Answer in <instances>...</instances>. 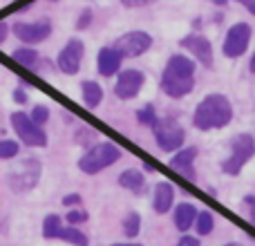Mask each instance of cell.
I'll return each instance as SVG.
<instances>
[{"label": "cell", "instance_id": "obj_5", "mask_svg": "<svg viewBox=\"0 0 255 246\" xmlns=\"http://www.w3.org/2000/svg\"><path fill=\"white\" fill-rule=\"evenodd\" d=\"M152 134H154L159 150H163V152H177V150L184 148L186 130L181 127V123L175 117L157 119V123L152 125Z\"/></svg>", "mask_w": 255, "mask_h": 246}, {"label": "cell", "instance_id": "obj_18", "mask_svg": "<svg viewBox=\"0 0 255 246\" xmlns=\"http://www.w3.org/2000/svg\"><path fill=\"white\" fill-rule=\"evenodd\" d=\"M119 186L134 195H143L145 193V177H143V172L136 170V168H128V170H124L119 175Z\"/></svg>", "mask_w": 255, "mask_h": 246}, {"label": "cell", "instance_id": "obj_2", "mask_svg": "<svg viewBox=\"0 0 255 246\" xmlns=\"http://www.w3.org/2000/svg\"><path fill=\"white\" fill-rule=\"evenodd\" d=\"M233 121V106L224 94H208L197 103L193 112V125L202 132L222 130Z\"/></svg>", "mask_w": 255, "mask_h": 246}, {"label": "cell", "instance_id": "obj_11", "mask_svg": "<svg viewBox=\"0 0 255 246\" xmlns=\"http://www.w3.org/2000/svg\"><path fill=\"white\" fill-rule=\"evenodd\" d=\"M251 36L253 29L249 22H235L229 31H226V38H224V56L229 58H240L244 56V52L249 49V43H251Z\"/></svg>", "mask_w": 255, "mask_h": 246}, {"label": "cell", "instance_id": "obj_14", "mask_svg": "<svg viewBox=\"0 0 255 246\" xmlns=\"http://www.w3.org/2000/svg\"><path fill=\"white\" fill-rule=\"evenodd\" d=\"M175 206V186L170 181H159L152 193V208L157 215H168Z\"/></svg>", "mask_w": 255, "mask_h": 246}, {"label": "cell", "instance_id": "obj_38", "mask_svg": "<svg viewBox=\"0 0 255 246\" xmlns=\"http://www.w3.org/2000/svg\"><path fill=\"white\" fill-rule=\"evenodd\" d=\"M112 246H143V244H139V242H117Z\"/></svg>", "mask_w": 255, "mask_h": 246}, {"label": "cell", "instance_id": "obj_8", "mask_svg": "<svg viewBox=\"0 0 255 246\" xmlns=\"http://www.w3.org/2000/svg\"><path fill=\"white\" fill-rule=\"evenodd\" d=\"M152 36L148 31H141V29H132V31H126L124 36L115 40L112 47L119 52L121 58H136L141 54H145L150 47H152Z\"/></svg>", "mask_w": 255, "mask_h": 246}, {"label": "cell", "instance_id": "obj_15", "mask_svg": "<svg viewBox=\"0 0 255 246\" xmlns=\"http://www.w3.org/2000/svg\"><path fill=\"white\" fill-rule=\"evenodd\" d=\"M195 159H197V148H195V145L181 148V150H177V152L172 154V159H170V168H172V170H177L179 175L188 177V179L193 181V179H195V170H193Z\"/></svg>", "mask_w": 255, "mask_h": 246}, {"label": "cell", "instance_id": "obj_33", "mask_svg": "<svg viewBox=\"0 0 255 246\" xmlns=\"http://www.w3.org/2000/svg\"><path fill=\"white\" fill-rule=\"evenodd\" d=\"M81 202H83V199H81L79 193H72V195H65V197H63V206H67V208L79 206Z\"/></svg>", "mask_w": 255, "mask_h": 246}, {"label": "cell", "instance_id": "obj_20", "mask_svg": "<svg viewBox=\"0 0 255 246\" xmlns=\"http://www.w3.org/2000/svg\"><path fill=\"white\" fill-rule=\"evenodd\" d=\"M11 58L18 63V65L27 67V70H34V67L38 65V61H40L38 52H36L34 47H25V45H22V47H18V49H13Z\"/></svg>", "mask_w": 255, "mask_h": 246}, {"label": "cell", "instance_id": "obj_6", "mask_svg": "<svg viewBox=\"0 0 255 246\" xmlns=\"http://www.w3.org/2000/svg\"><path fill=\"white\" fill-rule=\"evenodd\" d=\"M40 172H43V166L36 157H27L22 159L18 166H13V170H9L7 181L11 186V190L16 193H27V190L36 188L40 179Z\"/></svg>", "mask_w": 255, "mask_h": 246}, {"label": "cell", "instance_id": "obj_10", "mask_svg": "<svg viewBox=\"0 0 255 246\" xmlns=\"http://www.w3.org/2000/svg\"><path fill=\"white\" fill-rule=\"evenodd\" d=\"M83 56H85V45L81 38H70L65 43V47L58 52L56 56V67L67 76L79 74L81 65H83Z\"/></svg>", "mask_w": 255, "mask_h": 246}, {"label": "cell", "instance_id": "obj_16", "mask_svg": "<svg viewBox=\"0 0 255 246\" xmlns=\"http://www.w3.org/2000/svg\"><path fill=\"white\" fill-rule=\"evenodd\" d=\"M121 63H124V58L119 56V52H117L115 47H101L99 49V56H97V70L101 76H115L121 72Z\"/></svg>", "mask_w": 255, "mask_h": 246}, {"label": "cell", "instance_id": "obj_4", "mask_svg": "<svg viewBox=\"0 0 255 246\" xmlns=\"http://www.w3.org/2000/svg\"><path fill=\"white\" fill-rule=\"evenodd\" d=\"M255 157V139L249 132H242V134H235L231 139V154L229 159L222 161V170L231 177H238L240 172L244 170L249 161Z\"/></svg>", "mask_w": 255, "mask_h": 246}, {"label": "cell", "instance_id": "obj_22", "mask_svg": "<svg viewBox=\"0 0 255 246\" xmlns=\"http://www.w3.org/2000/svg\"><path fill=\"white\" fill-rule=\"evenodd\" d=\"M58 240H63V242L72 244V246H90V240L85 233H81L76 226H65V229H61V233H58Z\"/></svg>", "mask_w": 255, "mask_h": 246}, {"label": "cell", "instance_id": "obj_28", "mask_svg": "<svg viewBox=\"0 0 255 246\" xmlns=\"http://www.w3.org/2000/svg\"><path fill=\"white\" fill-rule=\"evenodd\" d=\"M29 119L34 121L38 127H43L45 123L49 121V108L47 106H40V103H38V106H34V108H31V112H29Z\"/></svg>", "mask_w": 255, "mask_h": 246}, {"label": "cell", "instance_id": "obj_19", "mask_svg": "<svg viewBox=\"0 0 255 246\" xmlns=\"http://www.w3.org/2000/svg\"><path fill=\"white\" fill-rule=\"evenodd\" d=\"M81 94H83V103L88 110H97L103 101V88L97 81H83L81 83Z\"/></svg>", "mask_w": 255, "mask_h": 246}, {"label": "cell", "instance_id": "obj_35", "mask_svg": "<svg viewBox=\"0 0 255 246\" xmlns=\"http://www.w3.org/2000/svg\"><path fill=\"white\" fill-rule=\"evenodd\" d=\"M244 204L249 206V213H251V220H253V224H255V197H253V195H247V197H244Z\"/></svg>", "mask_w": 255, "mask_h": 246}, {"label": "cell", "instance_id": "obj_1", "mask_svg": "<svg viewBox=\"0 0 255 246\" xmlns=\"http://www.w3.org/2000/svg\"><path fill=\"white\" fill-rule=\"evenodd\" d=\"M163 94L170 99H184L195 88V61L186 54H172L159 79Z\"/></svg>", "mask_w": 255, "mask_h": 246}, {"label": "cell", "instance_id": "obj_25", "mask_svg": "<svg viewBox=\"0 0 255 246\" xmlns=\"http://www.w3.org/2000/svg\"><path fill=\"white\" fill-rule=\"evenodd\" d=\"M157 112H154V106L152 103H145L143 108H139L136 110V121L141 123V125H145V127H152L154 123H157Z\"/></svg>", "mask_w": 255, "mask_h": 246}, {"label": "cell", "instance_id": "obj_17", "mask_svg": "<svg viewBox=\"0 0 255 246\" xmlns=\"http://www.w3.org/2000/svg\"><path fill=\"white\" fill-rule=\"evenodd\" d=\"M197 206L190 202H184V204H177L175 211H172V222H175V229L179 233H188L190 229L195 226V220H197Z\"/></svg>", "mask_w": 255, "mask_h": 246}, {"label": "cell", "instance_id": "obj_30", "mask_svg": "<svg viewBox=\"0 0 255 246\" xmlns=\"http://www.w3.org/2000/svg\"><path fill=\"white\" fill-rule=\"evenodd\" d=\"M92 18H94V11H92V9H90V7H85L83 9V11H81V16L79 18H76V29H79V31H83V29H88V27H90V22H92Z\"/></svg>", "mask_w": 255, "mask_h": 246}, {"label": "cell", "instance_id": "obj_34", "mask_svg": "<svg viewBox=\"0 0 255 246\" xmlns=\"http://www.w3.org/2000/svg\"><path fill=\"white\" fill-rule=\"evenodd\" d=\"M11 99L18 103V106H25V103H27V92H25L22 88H16V90L11 92Z\"/></svg>", "mask_w": 255, "mask_h": 246}, {"label": "cell", "instance_id": "obj_29", "mask_svg": "<svg viewBox=\"0 0 255 246\" xmlns=\"http://www.w3.org/2000/svg\"><path fill=\"white\" fill-rule=\"evenodd\" d=\"M67 224L70 226H79V224H85V222L90 220V215L85 211H81V208H70V213L65 215Z\"/></svg>", "mask_w": 255, "mask_h": 246}, {"label": "cell", "instance_id": "obj_31", "mask_svg": "<svg viewBox=\"0 0 255 246\" xmlns=\"http://www.w3.org/2000/svg\"><path fill=\"white\" fill-rule=\"evenodd\" d=\"M157 2V0H121V4L128 9H139V7H148V4Z\"/></svg>", "mask_w": 255, "mask_h": 246}, {"label": "cell", "instance_id": "obj_36", "mask_svg": "<svg viewBox=\"0 0 255 246\" xmlns=\"http://www.w3.org/2000/svg\"><path fill=\"white\" fill-rule=\"evenodd\" d=\"M7 36H9V25H7V22L0 20V45H2L4 40H7Z\"/></svg>", "mask_w": 255, "mask_h": 246}, {"label": "cell", "instance_id": "obj_12", "mask_svg": "<svg viewBox=\"0 0 255 246\" xmlns=\"http://www.w3.org/2000/svg\"><path fill=\"white\" fill-rule=\"evenodd\" d=\"M145 83V74L141 70H134V67H128V70H121L117 74V83H115V94L121 101H132V99L139 97L141 88Z\"/></svg>", "mask_w": 255, "mask_h": 246}, {"label": "cell", "instance_id": "obj_13", "mask_svg": "<svg viewBox=\"0 0 255 246\" xmlns=\"http://www.w3.org/2000/svg\"><path fill=\"white\" fill-rule=\"evenodd\" d=\"M179 45L186 49V52L193 54L195 61H199L204 67H208V70L213 67V61H215V56H213V45H211V40H208L206 36H202V34H188V36H184V38L179 40Z\"/></svg>", "mask_w": 255, "mask_h": 246}, {"label": "cell", "instance_id": "obj_41", "mask_svg": "<svg viewBox=\"0 0 255 246\" xmlns=\"http://www.w3.org/2000/svg\"><path fill=\"white\" fill-rule=\"evenodd\" d=\"M143 170H145V172H154V168L150 166V163H143Z\"/></svg>", "mask_w": 255, "mask_h": 246}, {"label": "cell", "instance_id": "obj_27", "mask_svg": "<svg viewBox=\"0 0 255 246\" xmlns=\"http://www.w3.org/2000/svg\"><path fill=\"white\" fill-rule=\"evenodd\" d=\"M74 141L81 145H85V150H88L97 143V132H94L92 127H79V132L74 134Z\"/></svg>", "mask_w": 255, "mask_h": 246}, {"label": "cell", "instance_id": "obj_9", "mask_svg": "<svg viewBox=\"0 0 255 246\" xmlns=\"http://www.w3.org/2000/svg\"><path fill=\"white\" fill-rule=\"evenodd\" d=\"M52 22L47 20V18H43V20H34V22H16V25L11 27L13 36H16L20 43H25V47H34V45L43 43V40H47L49 36H52Z\"/></svg>", "mask_w": 255, "mask_h": 246}, {"label": "cell", "instance_id": "obj_32", "mask_svg": "<svg viewBox=\"0 0 255 246\" xmlns=\"http://www.w3.org/2000/svg\"><path fill=\"white\" fill-rule=\"evenodd\" d=\"M177 246H202V242H199V238H195V235H181L179 240H177Z\"/></svg>", "mask_w": 255, "mask_h": 246}, {"label": "cell", "instance_id": "obj_39", "mask_svg": "<svg viewBox=\"0 0 255 246\" xmlns=\"http://www.w3.org/2000/svg\"><path fill=\"white\" fill-rule=\"evenodd\" d=\"M249 70H251V74H255V52H253L251 61H249Z\"/></svg>", "mask_w": 255, "mask_h": 246}, {"label": "cell", "instance_id": "obj_42", "mask_svg": "<svg viewBox=\"0 0 255 246\" xmlns=\"http://www.w3.org/2000/svg\"><path fill=\"white\" fill-rule=\"evenodd\" d=\"M222 246H244V244H240V242H226V244H222Z\"/></svg>", "mask_w": 255, "mask_h": 246}, {"label": "cell", "instance_id": "obj_23", "mask_svg": "<svg viewBox=\"0 0 255 246\" xmlns=\"http://www.w3.org/2000/svg\"><path fill=\"white\" fill-rule=\"evenodd\" d=\"M61 215L52 213L43 220V238L45 240H58V233H61Z\"/></svg>", "mask_w": 255, "mask_h": 246}, {"label": "cell", "instance_id": "obj_26", "mask_svg": "<svg viewBox=\"0 0 255 246\" xmlns=\"http://www.w3.org/2000/svg\"><path fill=\"white\" fill-rule=\"evenodd\" d=\"M20 152V143L13 139H0V159H13Z\"/></svg>", "mask_w": 255, "mask_h": 246}, {"label": "cell", "instance_id": "obj_21", "mask_svg": "<svg viewBox=\"0 0 255 246\" xmlns=\"http://www.w3.org/2000/svg\"><path fill=\"white\" fill-rule=\"evenodd\" d=\"M193 229L197 231V238H206V235H211L213 229H215V215H213L211 211H199Z\"/></svg>", "mask_w": 255, "mask_h": 246}, {"label": "cell", "instance_id": "obj_7", "mask_svg": "<svg viewBox=\"0 0 255 246\" xmlns=\"http://www.w3.org/2000/svg\"><path fill=\"white\" fill-rule=\"evenodd\" d=\"M9 123H11L16 136L20 139V143L29 145V148H45V145H47V132L36 125V123L29 119L27 112H20V110L13 112V115L9 117Z\"/></svg>", "mask_w": 255, "mask_h": 246}, {"label": "cell", "instance_id": "obj_37", "mask_svg": "<svg viewBox=\"0 0 255 246\" xmlns=\"http://www.w3.org/2000/svg\"><path fill=\"white\" fill-rule=\"evenodd\" d=\"M238 2L242 4V7H247L249 13H253V16H255V0H238Z\"/></svg>", "mask_w": 255, "mask_h": 246}, {"label": "cell", "instance_id": "obj_3", "mask_svg": "<svg viewBox=\"0 0 255 246\" xmlns=\"http://www.w3.org/2000/svg\"><path fill=\"white\" fill-rule=\"evenodd\" d=\"M121 159V148L112 141H99L92 148L85 150V154L79 159V168L85 175H97V172L110 168Z\"/></svg>", "mask_w": 255, "mask_h": 246}, {"label": "cell", "instance_id": "obj_40", "mask_svg": "<svg viewBox=\"0 0 255 246\" xmlns=\"http://www.w3.org/2000/svg\"><path fill=\"white\" fill-rule=\"evenodd\" d=\"M213 4H217V7H226V4H229V0H213Z\"/></svg>", "mask_w": 255, "mask_h": 246}, {"label": "cell", "instance_id": "obj_24", "mask_svg": "<svg viewBox=\"0 0 255 246\" xmlns=\"http://www.w3.org/2000/svg\"><path fill=\"white\" fill-rule=\"evenodd\" d=\"M139 233H141V215L132 211L124 217V235L128 240H134Z\"/></svg>", "mask_w": 255, "mask_h": 246}]
</instances>
